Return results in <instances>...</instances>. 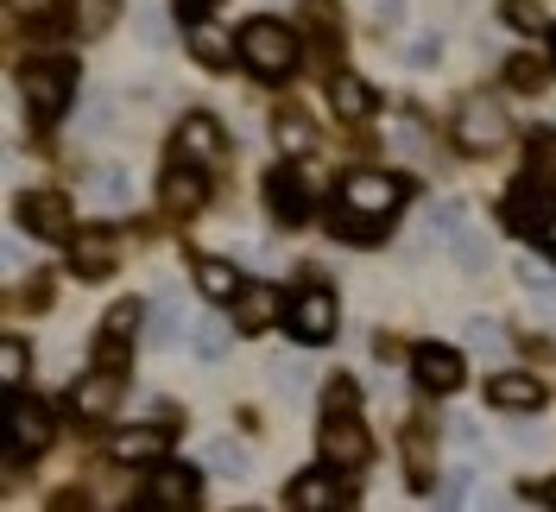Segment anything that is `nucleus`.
Returning a JSON list of instances; mask_svg holds the SVG:
<instances>
[{"label": "nucleus", "instance_id": "nucleus-1", "mask_svg": "<svg viewBox=\"0 0 556 512\" xmlns=\"http://www.w3.org/2000/svg\"><path fill=\"white\" fill-rule=\"evenodd\" d=\"M405 177L392 171H348L342 177V203H336V235L354 240V247H380L392 209L405 203Z\"/></svg>", "mask_w": 556, "mask_h": 512}, {"label": "nucleus", "instance_id": "nucleus-2", "mask_svg": "<svg viewBox=\"0 0 556 512\" xmlns=\"http://www.w3.org/2000/svg\"><path fill=\"white\" fill-rule=\"evenodd\" d=\"M241 64L260 83H285L298 70V33L285 20H247L241 26Z\"/></svg>", "mask_w": 556, "mask_h": 512}, {"label": "nucleus", "instance_id": "nucleus-3", "mask_svg": "<svg viewBox=\"0 0 556 512\" xmlns=\"http://www.w3.org/2000/svg\"><path fill=\"white\" fill-rule=\"evenodd\" d=\"M336 323H342V310H336V291H323V285H304V291L285 298V329L304 348H323L336 336Z\"/></svg>", "mask_w": 556, "mask_h": 512}, {"label": "nucleus", "instance_id": "nucleus-4", "mask_svg": "<svg viewBox=\"0 0 556 512\" xmlns=\"http://www.w3.org/2000/svg\"><path fill=\"white\" fill-rule=\"evenodd\" d=\"M70 83H76V70H70L64 58H58V64H45V58H38V64L20 70V89H26V108H33L38 127H51V121L70 108Z\"/></svg>", "mask_w": 556, "mask_h": 512}, {"label": "nucleus", "instance_id": "nucleus-5", "mask_svg": "<svg viewBox=\"0 0 556 512\" xmlns=\"http://www.w3.org/2000/svg\"><path fill=\"white\" fill-rule=\"evenodd\" d=\"M506 102H493V96H468V102L455 108V139L468 146V152H493V146H506Z\"/></svg>", "mask_w": 556, "mask_h": 512}, {"label": "nucleus", "instance_id": "nucleus-6", "mask_svg": "<svg viewBox=\"0 0 556 512\" xmlns=\"http://www.w3.org/2000/svg\"><path fill=\"white\" fill-rule=\"evenodd\" d=\"M462 354H455L450 341H417L412 348V379L417 392H430V399H443V392H462Z\"/></svg>", "mask_w": 556, "mask_h": 512}, {"label": "nucleus", "instance_id": "nucleus-7", "mask_svg": "<svg viewBox=\"0 0 556 512\" xmlns=\"http://www.w3.org/2000/svg\"><path fill=\"white\" fill-rule=\"evenodd\" d=\"M7 444H13V455H38V449H51V411L38 405L26 386L7 392Z\"/></svg>", "mask_w": 556, "mask_h": 512}, {"label": "nucleus", "instance_id": "nucleus-8", "mask_svg": "<svg viewBox=\"0 0 556 512\" xmlns=\"http://www.w3.org/2000/svg\"><path fill=\"white\" fill-rule=\"evenodd\" d=\"M20 228L38 240H64L70 235V197L64 190H26L20 197Z\"/></svg>", "mask_w": 556, "mask_h": 512}, {"label": "nucleus", "instance_id": "nucleus-9", "mask_svg": "<svg viewBox=\"0 0 556 512\" xmlns=\"http://www.w3.org/2000/svg\"><path fill=\"white\" fill-rule=\"evenodd\" d=\"M323 462L329 469H361L367 462V430L354 424V417H323Z\"/></svg>", "mask_w": 556, "mask_h": 512}, {"label": "nucleus", "instance_id": "nucleus-10", "mask_svg": "<svg viewBox=\"0 0 556 512\" xmlns=\"http://www.w3.org/2000/svg\"><path fill=\"white\" fill-rule=\"evenodd\" d=\"M266 203H273V215L285 222V228H304V222H311V209H316L298 171H273V177H266Z\"/></svg>", "mask_w": 556, "mask_h": 512}, {"label": "nucleus", "instance_id": "nucleus-11", "mask_svg": "<svg viewBox=\"0 0 556 512\" xmlns=\"http://www.w3.org/2000/svg\"><path fill=\"white\" fill-rule=\"evenodd\" d=\"M486 405H493V411H538V405H544V379L493 374V379H486Z\"/></svg>", "mask_w": 556, "mask_h": 512}, {"label": "nucleus", "instance_id": "nucleus-12", "mask_svg": "<svg viewBox=\"0 0 556 512\" xmlns=\"http://www.w3.org/2000/svg\"><path fill=\"white\" fill-rule=\"evenodd\" d=\"M152 500L172 512L197 507V469H177V462H152Z\"/></svg>", "mask_w": 556, "mask_h": 512}, {"label": "nucleus", "instance_id": "nucleus-13", "mask_svg": "<svg viewBox=\"0 0 556 512\" xmlns=\"http://www.w3.org/2000/svg\"><path fill=\"white\" fill-rule=\"evenodd\" d=\"M177 152H184V159H222V121H215V114H184V121H177Z\"/></svg>", "mask_w": 556, "mask_h": 512}, {"label": "nucleus", "instance_id": "nucleus-14", "mask_svg": "<svg viewBox=\"0 0 556 512\" xmlns=\"http://www.w3.org/2000/svg\"><path fill=\"white\" fill-rule=\"evenodd\" d=\"M506 228L525 235V240H538L544 228H551V215L538 209V184H531V177H519V184H513V197H506Z\"/></svg>", "mask_w": 556, "mask_h": 512}, {"label": "nucleus", "instance_id": "nucleus-15", "mask_svg": "<svg viewBox=\"0 0 556 512\" xmlns=\"http://www.w3.org/2000/svg\"><path fill=\"white\" fill-rule=\"evenodd\" d=\"M108 455H114V462H127V469H152V462L165 455V430H146V424H134V430H121V437L108 444Z\"/></svg>", "mask_w": 556, "mask_h": 512}, {"label": "nucleus", "instance_id": "nucleus-16", "mask_svg": "<svg viewBox=\"0 0 556 512\" xmlns=\"http://www.w3.org/2000/svg\"><path fill=\"white\" fill-rule=\"evenodd\" d=\"M197 291L203 298H215V304H228V298H241L247 285H241V266H228V260H208V253H197Z\"/></svg>", "mask_w": 556, "mask_h": 512}, {"label": "nucleus", "instance_id": "nucleus-17", "mask_svg": "<svg viewBox=\"0 0 556 512\" xmlns=\"http://www.w3.org/2000/svg\"><path fill=\"white\" fill-rule=\"evenodd\" d=\"M285 500H291L298 512H336V507H342V487L316 469V475H298V480H291V494H285Z\"/></svg>", "mask_w": 556, "mask_h": 512}, {"label": "nucleus", "instance_id": "nucleus-18", "mask_svg": "<svg viewBox=\"0 0 556 512\" xmlns=\"http://www.w3.org/2000/svg\"><path fill=\"white\" fill-rule=\"evenodd\" d=\"M70 392H76V399H70V405H76V417H89V424L114 411V374H108V367H102V374H89V379H76Z\"/></svg>", "mask_w": 556, "mask_h": 512}, {"label": "nucleus", "instance_id": "nucleus-19", "mask_svg": "<svg viewBox=\"0 0 556 512\" xmlns=\"http://www.w3.org/2000/svg\"><path fill=\"white\" fill-rule=\"evenodd\" d=\"M190 51H197V64L203 70H228L241 58V45H228V33H215L208 20H197V33H190Z\"/></svg>", "mask_w": 556, "mask_h": 512}, {"label": "nucleus", "instance_id": "nucleus-20", "mask_svg": "<svg viewBox=\"0 0 556 512\" xmlns=\"http://www.w3.org/2000/svg\"><path fill=\"white\" fill-rule=\"evenodd\" d=\"M108 266H114V235H108V228L76 235V273H83V278H102Z\"/></svg>", "mask_w": 556, "mask_h": 512}, {"label": "nucleus", "instance_id": "nucleus-21", "mask_svg": "<svg viewBox=\"0 0 556 512\" xmlns=\"http://www.w3.org/2000/svg\"><path fill=\"white\" fill-rule=\"evenodd\" d=\"M89 190H96V203H102V209H134V197H139V190H134V171H127V165H102Z\"/></svg>", "mask_w": 556, "mask_h": 512}, {"label": "nucleus", "instance_id": "nucleus-22", "mask_svg": "<svg viewBox=\"0 0 556 512\" xmlns=\"http://www.w3.org/2000/svg\"><path fill=\"white\" fill-rule=\"evenodd\" d=\"M273 316H285V310H278V298L266 291V285H253L241 304H235V323H241V329H253V336H260V329H266Z\"/></svg>", "mask_w": 556, "mask_h": 512}, {"label": "nucleus", "instance_id": "nucleus-23", "mask_svg": "<svg viewBox=\"0 0 556 512\" xmlns=\"http://www.w3.org/2000/svg\"><path fill=\"white\" fill-rule=\"evenodd\" d=\"M146 329H152V348H172L184 336V298H159L152 316H146Z\"/></svg>", "mask_w": 556, "mask_h": 512}, {"label": "nucleus", "instance_id": "nucleus-24", "mask_svg": "<svg viewBox=\"0 0 556 512\" xmlns=\"http://www.w3.org/2000/svg\"><path fill=\"white\" fill-rule=\"evenodd\" d=\"M374 89H367V83H361V76H342V83H336V114H342V121H367V114H374Z\"/></svg>", "mask_w": 556, "mask_h": 512}, {"label": "nucleus", "instance_id": "nucleus-25", "mask_svg": "<svg viewBox=\"0 0 556 512\" xmlns=\"http://www.w3.org/2000/svg\"><path fill=\"white\" fill-rule=\"evenodd\" d=\"M203 197H208V184L197 177V171H184V165H177L172 177H165V203H172V209H184V215H190V209L203 203Z\"/></svg>", "mask_w": 556, "mask_h": 512}, {"label": "nucleus", "instance_id": "nucleus-26", "mask_svg": "<svg viewBox=\"0 0 556 512\" xmlns=\"http://www.w3.org/2000/svg\"><path fill=\"white\" fill-rule=\"evenodd\" d=\"M139 316H146V304H139V298H121V304L102 316V329H96V336H102V341H127L139 329Z\"/></svg>", "mask_w": 556, "mask_h": 512}, {"label": "nucleus", "instance_id": "nucleus-27", "mask_svg": "<svg viewBox=\"0 0 556 512\" xmlns=\"http://www.w3.org/2000/svg\"><path fill=\"white\" fill-rule=\"evenodd\" d=\"M455 260H462V273H486V266H493V247H486V235H475V228H455Z\"/></svg>", "mask_w": 556, "mask_h": 512}, {"label": "nucleus", "instance_id": "nucleus-28", "mask_svg": "<svg viewBox=\"0 0 556 512\" xmlns=\"http://www.w3.org/2000/svg\"><path fill=\"white\" fill-rule=\"evenodd\" d=\"M26 367H33L26 341H20V336H7V341H0V379H7V392H20V386H26Z\"/></svg>", "mask_w": 556, "mask_h": 512}, {"label": "nucleus", "instance_id": "nucleus-29", "mask_svg": "<svg viewBox=\"0 0 556 512\" xmlns=\"http://www.w3.org/2000/svg\"><path fill=\"white\" fill-rule=\"evenodd\" d=\"M203 462L215 469V475H247V449L235 444V437H215V444L203 449Z\"/></svg>", "mask_w": 556, "mask_h": 512}, {"label": "nucleus", "instance_id": "nucleus-30", "mask_svg": "<svg viewBox=\"0 0 556 512\" xmlns=\"http://www.w3.org/2000/svg\"><path fill=\"white\" fill-rule=\"evenodd\" d=\"M500 20L506 26H519V33H544V13H538V0H500Z\"/></svg>", "mask_w": 556, "mask_h": 512}, {"label": "nucleus", "instance_id": "nucleus-31", "mask_svg": "<svg viewBox=\"0 0 556 512\" xmlns=\"http://www.w3.org/2000/svg\"><path fill=\"white\" fill-rule=\"evenodd\" d=\"M273 134H278V146H285V152H311V121H304V114H278V127H273Z\"/></svg>", "mask_w": 556, "mask_h": 512}, {"label": "nucleus", "instance_id": "nucleus-32", "mask_svg": "<svg viewBox=\"0 0 556 512\" xmlns=\"http://www.w3.org/2000/svg\"><path fill=\"white\" fill-rule=\"evenodd\" d=\"M519 285L531 291V298H544V304L556 298V273H544L538 260H519Z\"/></svg>", "mask_w": 556, "mask_h": 512}, {"label": "nucleus", "instance_id": "nucleus-33", "mask_svg": "<svg viewBox=\"0 0 556 512\" xmlns=\"http://www.w3.org/2000/svg\"><path fill=\"white\" fill-rule=\"evenodd\" d=\"M468 341H475L481 354H500V348H506V329H500L493 316H475V323H468Z\"/></svg>", "mask_w": 556, "mask_h": 512}, {"label": "nucleus", "instance_id": "nucleus-34", "mask_svg": "<svg viewBox=\"0 0 556 512\" xmlns=\"http://www.w3.org/2000/svg\"><path fill=\"white\" fill-rule=\"evenodd\" d=\"M273 379L291 392V399H304V361H298V354H278V361H273Z\"/></svg>", "mask_w": 556, "mask_h": 512}, {"label": "nucleus", "instance_id": "nucleus-35", "mask_svg": "<svg viewBox=\"0 0 556 512\" xmlns=\"http://www.w3.org/2000/svg\"><path fill=\"white\" fill-rule=\"evenodd\" d=\"M531 177H556V134H531Z\"/></svg>", "mask_w": 556, "mask_h": 512}, {"label": "nucleus", "instance_id": "nucleus-36", "mask_svg": "<svg viewBox=\"0 0 556 512\" xmlns=\"http://www.w3.org/2000/svg\"><path fill=\"white\" fill-rule=\"evenodd\" d=\"M506 76H513V83H519L525 96H538V83H544V70L531 64V58H513V64H506Z\"/></svg>", "mask_w": 556, "mask_h": 512}, {"label": "nucleus", "instance_id": "nucleus-37", "mask_svg": "<svg viewBox=\"0 0 556 512\" xmlns=\"http://www.w3.org/2000/svg\"><path fill=\"white\" fill-rule=\"evenodd\" d=\"M430 228L437 235H455L462 228V203H430Z\"/></svg>", "mask_w": 556, "mask_h": 512}, {"label": "nucleus", "instance_id": "nucleus-38", "mask_svg": "<svg viewBox=\"0 0 556 512\" xmlns=\"http://www.w3.org/2000/svg\"><path fill=\"white\" fill-rule=\"evenodd\" d=\"M197 354H203V361H222V354H228V336H222V329H197Z\"/></svg>", "mask_w": 556, "mask_h": 512}, {"label": "nucleus", "instance_id": "nucleus-39", "mask_svg": "<svg viewBox=\"0 0 556 512\" xmlns=\"http://www.w3.org/2000/svg\"><path fill=\"white\" fill-rule=\"evenodd\" d=\"M468 487H475V469H450V480H443V500H468Z\"/></svg>", "mask_w": 556, "mask_h": 512}, {"label": "nucleus", "instance_id": "nucleus-40", "mask_svg": "<svg viewBox=\"0 0 556 512\" xmlns=\"http://www.w3.org/2000/svg\"><path fill=\"white\" fill-rule=\"evenodd\" d=\"M437 51H443V45H437V38L424 33V38L412 45V64H417V70H430V64H437Z\"/></svg>", "mask_w": 556, "mask_h": 512}, {"label": "nucleus", "instance_id": "nucleus-41", "mask_svg": "<svg viewBox=\"0 0 556 512\" xmlns=\"http://www.w3.org/2000/svg\"><path fill=\"white\" fill-rule=\"evenodd\" d=\"M348 399H361V386H354V379H329V405L342 411Z\"/></svg>", "mask_w": 556, "mask_h": 512}, {"label": "nucleus", "instance_id": "nucleus-42", "mask_svg": "<svg viewBox=\"0 0 556 512\" xmlns=\"http://www.w3.org/2000/svg\"><path fill=\"white\" fill-rule=\"evenodd\" d=\"M177 7H184V20H208L215 13V0H177Z\"/></svg>", "mask_w": 556, "mask_h": 512}, {"label": "nucleus", "instance_id": "nucleus-43", "mask_svg": "<svg viewBox=\"0 0 556 512\" xmlns=\"http://www.w3.org/2000/svg\"><path fill=\"white\" fill-rule=\"evenodd\" d=\"M538 247H544V253H551V260H556V215H551V228L538 235Z\"/></svg>", "mask_w": 556, "mask_h": 512}, {"label": "nucleus", "instance_id": "nucleus-44", "mask_svg": "<svg viewBox=\"0 0 556 512\" xmlns=\"http://www.w3.org/2000/svg\"><path fill=\"white\" fill-rule=\"evenodd\" d=\"M51 0H13V13H45Z\"/></svg>", "mask_w": 556, "mask_h": 512}, {"label": "nucleus", "instance_id": "nucleus-45", "mask_svg": "<svg viewBox=\"0 0 556 512\" xmlns=\"http://www.w3.org/2000/svg\"><path fill=\"white\" fill-rule=\"evenodd\" d=\"M374 13H380V20H399V0H374Z\"/></svg>", "mask_w": 556, "mask_h": 512}, {"label": "nucleus", "instance_id": "nucleus-46", "mask_svg": "<svg viewBox=\"0 0 556 512\" xmlns=\"http://www.w3.org/2000/svg\"><path fill=\"white\" fill-rule=\"evenodd\" d=\"M544 500H551V507H556V480H551V487H544Z\"/></svg>", "mask_w": 556, "mask_h": 512}, {"label": "nucleus", "instance_id": "nucleus-47", "mask_svg": "<svg viewBox=\"0 0 556 512\" xmlns=\"http://www.w3.org/2000/svg\"><path fill=\"white\" fill-rule=\"evenodd\" d=\"M551 64H556V33H551Z\"/></svg>", "mask_w": 556, "mask_h": 512}]
</instances>
